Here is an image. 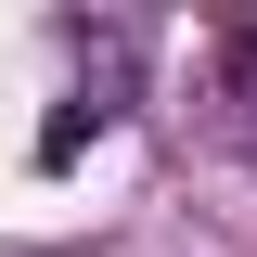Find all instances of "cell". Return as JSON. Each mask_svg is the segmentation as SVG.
<instances>
[{
    "label": "cell",
    "mask_w": 257,
    "mask_h": 257,
    "mask_svg": "<svg viewBox=\"0 0 257 257\" xmlns=\"http://www.w3.org/2000/svg\"><path fill=\"white\" fill-rule=\"evenodd\" d=\"M219 64H231V103H257V26H231V52H219Z\"/></svg>",
    "instance_id": "obj_1"
}]
</instances>
